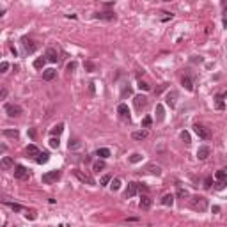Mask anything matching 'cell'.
Instances as JSON below:
<instances>
[{"instance_id": "obj_32", "label": "cell", "mask_w": 227, "mask_h": 227, "mask_svg": "<svg viewBox=\"0 0 227 227\" xmlns=\"http://www.w3.org/2000/svg\"><path fill=\"white\" fill-rule=\"evenodd\" d=\"M83 66H85V69H87V71H91V73H92V71H96V64H94V62L87 61L85 64H83Z\"/></svg>"}, {"instance_id": "obj_18", "label": "cell", "mask_w": 227, "mask_h": 227, "mask_svg": "<svg viewBox=\"0 0 227 227\" xmlns=\"http://www.w3.org/2000/svg\"><path fill=\"white\" fill-rule=\"evenodd\" d=\"M161 204H163V206H172V204H174V195H172V194H165L163 197H161Z\"/></svg>"}, {"instance_id": "obj_22", "label": "cell", "mask_w": 227, "mask_h": 227, "mask_svg": "<svg viewBox=\"0 0 227 227\" xmlns=\"http://www.w3.org/2000/svg\"><path fill=\"white\" fill-rule=\"evenodd\" d=\"M27 155H28V156H34V158H37V156L41 155V153H39V149L36 147V146L30 144V146L27 147Z\"/></svg>"}, {"instance_id": "obj_41", "label": "cell", "mask_w": 227, "mask_h": 227, "mask_svg": "<svg viewBox=\"0 0 227 227\" xmlns=\"http://www.w3.org/2000/svg\"><path fill=\"white\" fill-rule=\"evenodd\" d=\"M151 122H153V119L147 116V117H144V121H142V126H144V128H149V126H151Z\"/></svg>"}, {"instance_id": "obj_7", "label": "cell", "mask_w": 227, "mask_h": 227, "mask_svg": "<svg viewBox=\"0 0 227 227\" xmlns=\"http://www.w3.org/2000/svg\"><path fill=\"white\" fill-rule=\"evenodd\" d=\"M46 61H50V62H59V61H61V57H59L57 50L48 48V50H46Z\"/></svg>"}, {"instance_id": "obj_39", "label": "cell", "mask_w": 227, "mask_h": 227, "mask_svg": "<svg viewBox=\"0 0 227 227\" xmlns=\"http://www.w3.org/2000/svg\"><path fill=\"white\" fill-rule=\"evenodd\" d=\"M59 144H61V142H59V139H55V137H52V139H50V147L57 149V147H59Z\"/></svg>"}, {"instance_id": "obj_35", "label": "cell", "mask_w": 227, "mask_h": 227, "mask_svg": "<svg viewBox=\"0 0 227 227\" xmlns=\"http://www.w3.org/2000/svg\"><path fill=\"white\" fill-rule=\"evenodd\" d=\"M7 206H9V208H11V210H14V211H22L23 208H22V204H16V202H6Z\"/></svg>"}, {"instance_id": "obj_15", "label": "cell", "mask_w": 227, "mask_h": 227, "mask_svg": "<svg viewBox=\"0 0 227 227\" xmlns=\"http://www.w3.org/2000/svg\"><path fill=\"white\" fill-rule=\"evenodd\" d=\"M183 87L186 89V91H194V82H192V76L190 75H186V76H183Z\"/></svg>"}, {"instance_id": "obj_13", "label": "cell", "mask_w": 227, "mask_h": 227, "mask_svg": "<svg viewBox=\"0 0 227 227\" xmlns=\"http://www.w3.org/2000/svg\"><path fill=\"white\" fill-rule=\"evenodd\" d=\"M131 137L135 140H144V139H147V137H149V131H147V130H139V131H133Z\"/></svg>"}, {"instance_id": "obj_24", "label": "cell", "mask_w": 227, "mask_h": 227, "mask_svg": "<svg viewBox=\"0 0 227 227\" xmlns=\"http://www.w3.org/2000/svg\"><path fill=\"white\" fill-rule=\"evenodd\" d=\"M44 64H46V59H44V57H39V59L34 61V67H36V69H43Z\"/></svg>"}, {"instance_id": "obj_28", "label": "cell", "mask_w": 227, "mask_h": 227, "mask_svg": "<svg viewBox=\"0 0 227 227\" xmlns=\"http://www.w3.org/2000/svg\"><path fill=\"white\" fill-rule=\"evenodd\" d=\"M92 169H94L96 172H100V170H103V169H105V161L103 160H98L94 163V165H92Z\"/></svg>"}, {"instance_id": "obj_8", "label": "cell", "mask_w": 227, "mask_h": 227, "mask_svg": "<svg viewBox=\"0 0 227 227\" xmlns=\"http://www.w3.org/2000/svg\"><path fill=\"white\" fill-rule=\"evenodd\" d=\"M176 100H177V92L176 91H170V92L167 94V98H165V103L170 106V108H174V106H176Z\"/></svg>"}, {"instance_id": "obj_48", "label": "cell", "mask_w": 227, "mask_h": 227, "mask_svg": "<svg viewBox=\"0 0 227 227\" xmlns=\"http://www.w3.org/2000/svg\"><path fill=\"white\" fill-rule=\"evenodd\" d=\"M75 67H76V62H69V64H67V71H73Z\"/></svg>"}, {"instance_id": "obj_11", "label": "cell", "mask_w": 227, "mask_h": 227, "mask_svg": "<svg viewBox=\"0 0 227 227\" xmlns=\"http://www.w3.org/2000/svg\"><path fill=\"white\" fill-rule=\"evenodd\" d=\"M135 106H137V108H139V110H142V108H144L146 105H147V98H146V96H135Z\"/></svg>"}, {"instance_id": "obj_21", "label": "cell", "mask_w": 227, "mask_h": 227, "mask_svg": "<svg viewBox=\"0 0 227 227\" xmlns=\"http://www.w3.org/2000/svg\"><path fill=\"white\" fill-rule=\"evenodd\" d=\"M96 156H100L101 160H105V158H108V156H110V149H106V147H101V149L96 151Z\"/></svg>"}, {"instance_id": "obj_34", "label": "cell", "mask_w": 227, "mask_h": 227, "mask_svg": "<svg viewBox=\"0 0 227 227\" xmlns=\"http://www.w3.org/2000/svg\"><path fill=\"white\" fill-rule=\"evenodd\" d=\"M156 114H158V121H163V106L161 105H156Z\"/></svg>"}, {"instance_id": "obj_36", "label": "cell", "mask_w": 227, "mask_h": 227, "mask_svg": "<svg viewBox=\"0 0 227 227\" xmlns=\"http://www.w3.org/2000/svg\"><path fill=\"white\" fill-rule=\"evenodd\" d=\"M177 197H179V199H186V197H188V192L185 188H177Z\"/></svg>"}, {"instance_id": "obj_16", "label": "cell", "mask_w": 227, "mask_h": 227, "mask_svg": "<svg viewBox=\"0 0 227 227\" xmlns=\"http://www.w3.org/2000/svg\"><path fill=\"white\" fill-rule=\"evenodd\" d=\"M75 176L82 181V183H89V185H92V179L87 176V174H83V172H80V170H75Z\"/></svg>"}, {"instance_id": "obj_17", "label": "cell", "mask_w": 227, "mask_h": 227, "mask_svg": "<svg viewBox=\"0 0 227 227\" xmlns=\"http://www.w3.org/2000/svg\"><path fill=\"white\" fill-rule=\"evenodd\" d=\"M94 18H100V20H114L116 18V14L110 11H106V12H96Z\"/></svg>"}, {"instance_id": "obj_3", "label": "cell", "mask_w": 227, "mask_h": 227, "mask_svg": "<svg viewBox=\"0 0 227 227\" xmlns=\"http://www.w3.org/2000/svg\"><path fill=\"white\" fill-rule=\"evenodd\" d=\"M194 131L197 133V137H199V139H202V140H210L211 139L210 130H208V128H204L202 124H195V126H194Z\"/></svg>"}, {"instance_id": "obj_33", "label": "cell", "mask_w": 227, "mask_h": 227, "mask_svg": "<svg viewBox=\"0 0 227 227\" xmlns=\"http://www.w3.org/2000/svg\"><path fill=\"white\" fill-rule=\"evenodd\" d=\"M4 135H6V137H12V139H16L18 131H16V130H4Z\"/></svg>"}, {"instance_id": "obj_47", "label": "cell", "mask_w": 227, "mask_h": 227, "mask_svg": "<svg viewBox=\"0 0 227 227\" xmlns=\"http://www.w3.org/2000/svg\"><path fill=\"white\" fill-rule=\"evenodd\" d=\"M6 96H7V89H2L0 91V100H6Z\"/></svg>"}, {"instance_id": "obj_45", "label": "cell", "mask_w": 227, "mask_h": 227, "mask_svg": "<svg viewBox=\"0 0 227 227\" xmlns=\"http://www.w3.org/2000/svg\"><path fill=\"white\" fill-rule=\"evenodd\" d=\"M181 139H183L185 142L188 144V142H190V135H188V133H186V131H183V133H181Z\"/></svg>"}, {"instance_id": "obj_27", "label": "cell", "mask_w": 227, "mask_h": 227, "mask_svg": "<svg viewBox=\"0 0 227 227\" xmlns=\"http://www.w3.org/2000/svg\"><path fill=\"white\" fill-rule=\"evenodd\" d=\"M222 98H224V94H216V98H215L216 100V108H218V110H224V106H225Z\"/></svg>"}, {"instance_id": "obj_25", "label": "cell", "mask_w": 227, "mask_h": 227, "mask_svg": "<svg viewBox=\"0 0 227 227\" xmlns=\"http://www.w3.org/2000/svg\"><path fill=\"white\" fill-rule=\"evenodd\" d=\"M110 188H112V192H117V190L121 188V179H112L110 181Z\"/></svg>"}, {"instance_id": "obj_26", "label": "cell", "mask_w": 227, "mask_h": 227, "mask_svg": "<svg viewBox=\"0 0 227 227\" xmlns=\"http://www.w3.org/2000/svg\"><path fill=\"white\" fill-rule=\"evenodd\" d=\"M215 179L216 181H225L227 179V172H225V169H224V170H218L215 174Z\"/></svg>"}, {"instance_id": "obj_5", "label": "cell", "mask_w": 227, "mask_h": 227, "mask_svg": "<svg viewBox=\"0 0 227 227\" xmlns=\"http://www.w3.org/2000/svg\"><path fill=\"white\" fill-rule=\"evenodd\" d=\"M6 114L9 117H18L22 114V106L20 105H6Z\"/></svg>"}, {"instance_id": "obj_30", "label": "cell", "mask_w": 227, "mask_h": 227, "mask_svg": "<svg viewBox=\"0 0 227 227\" xmlns=\"http://www.w3.org/2000/svg\"><path fill=\"white\" fill-rule=\"evenodd\" d=\"M130 161H131V163H139V161H142V155H140V153H133V155L130 156Z\"/></svg>"}, {"instance_id": "obj_1", "label": "cell", "mask_w": 227, "mask_h": 227, "mask_svg": "<svg viewBox=\"0 0 227 227\" xmlns=\"http://www.w3.org/2000/svg\"><path fill=\"white\" fill-rule=\"evenodd\" d=\"M190 206H192V210L202 213V211H206V208H208V200H206L204 197H199V195H197V197H194V199H192Z\"/></svg>"}, {"instance_id": "obj_38", "label": "cell", "mask_w": 227, "mask_h": 227, "mask_svg": "<svg viewBox=\"0 0 227 227\" xmlns=\"http://www.w3.org/2000/svg\"><path fill=\"white\" fill-rule=\"evenodd\" d=\"M211 185H213V177L208 176V177L204 179V188H206V190H210V188H211Z\"/></svg>"}, {"instance_id": "obj_20", "label": "cell", "mask_w": 227, "mask_h": 227, "mask_svg": "<svg viewBox=\"0 0 227 227\" xmlns=\"http://www.w3.org/2000/svg\"><path fill=\"white\" fill-rule=\"evenodd\" d=\"M55 75H57V71H55V69H46V71L43 73V80H46V82H50V80H53V78H55Z\"/></svg>"}, {"instance_id": "obj_44", "label": "cell", "mask_w": 227, "mask_h": 227, "mask_svg": "<svg viewBox=\"0 0 227 227\" xmlns=\"http://www.w3.org/2000/svg\"><path fill=\"white\" fill-rule=\"evenodd\" d=\"M225 186H227V179H225V181H216V188H218V190L225 188Z\"/></svg>"}, {"instance_id": "obj_43", "label": "cell", "mask_w": 227, "mask_h": 227, "mask_svg": "<svg viewBox=\"0 0 227 227\" xmlns=\"http://www.w3.org/2000/svg\"><path fill=\"white\" fill-rule=\"evenodd\" d=\"M78 147H80V142L78 140H71L69 142V149H78Z\"/></svg>"}, {"instance_id": "obj_10", "label": "cell", "mask_w": 227, "mask_h": 227, "mask_svg": "<svg viewBox=\"0 0 227 227\" xmlns=\"http://www.w3.org/2000/svg\"><path fill=\"white\" fill-rule=\"evenodd\" d=\"M139 192V183H135V181H131V183H128V188H126V197H133V195Z\"/></svg>"}, {"instance_id": "obj_46", "label": "cell", "mask_w": 227, "mask_h": 227, "mask_svg": "<svg viewBox=\"0 0 227 227\" xmlns=\"http://www.w3.org/2000/svg\"><path fill=\"white\" fill-rule=\"evenodd\" d=\"M224 27L227 28V4H225V9H224Z\"/></svg>"}, {"instance_id": "obj_14", "label": "cell", "mask_w": 227, "mask_h": 227, "mask_svg": "<svg viewBox=\"0 0 227 227\" xmlns=\"http://www.w3.org/2000/svg\"><path fill=\"white\" fill-rule=\"evenodd\" d=\"M151 204H153V200H151L147 195H142V199H140V202H139L140 208H142V210H149Z\"/></svg>"}, {"instance_id": "obj_42", "label": "cell", "mask_w": 227, "mask_h": 227, "mask_svg": "<svg viewBox=\"0 0 227 227\" xmlns=\"http://www.w3.org/2000/svg\"><path fill=\"white\" fill-rule=\"evenodd\" d=\"M7 69H9V62H6V61H4L2 64H0V73H6Z\"/></svg>"}, {"instance_id": "obj_12", "label": "cell", "mask_w": 227, "mask_h": 227, "mask_svg": "<svg viewBox=\"0 0 227 227\" xmlns=\"http://www.w3.org/2000/svg\"><path fill=\"white\" fill-rule=\"evenodd\" d=\"M210 156V147L208 146H200L199 149H197V158L199 160H206Z\"/></svg>"}, {"instance_id": "obj_23", "label": "cell", "mask_w": 227, "mask_h": 227, "mask_svg": "<svg viewBox=\"0 0 227 227\" xmlns=\"http://www.w3.org/2000/svg\"><path fill=\"white\" fill-rule=\"evenodd\" d=\"M0 165H2V169H11L14 163H12V160L9 158V156H4V158H2V161H0Z\"/></svg>"}, {"instance_id": "obj_40", "label": "cell", "mask_w": 227, "mask_h": 227, "mask_svg": "<svg viewBox=\"0 0 227 227\" xmlns=\"http://www.w3.org/2000/svg\"><path fill=\"white\" fill-rule=\"evenodd\" d=\"M139 89H140V91H149V89H151V85H149V83H146V82H142V80H140V82H139Z\"/></svg>"}, {"instance_id": "obj_9", "label": "cell", "mask_w": 227, "mask_h": 227, "mask_svg": "<svg viewBox=\"0 0 227 227\" xmlns=\"http://www.w3.org/2000/svg\"><path fill=\"white\" fill-rule=\"evenodd\" d=\"M117 112H119V116H121L122 119H126V121H130V108H128V105L121 103V105L117 106Z\"/></svg>"}, {"instance_id": "obj_31", "label": "cell", "mask_w": 227, "mask_h": 227, "mask_svg": "<svg viewBox=\"0 0 227 227\" xmlns=\"http://www.w3.org/2000/svg\"><path fill=\"white\" fill-rule=\"evenodd\" d=\"M48 153H41V155L37 156V158H36V161H37V163H46V161H48Z\"/></svg>"}, {"instance_id": "obj_6", "label": "cell", "mask_w": 227, "mask_h": 227, "mask_svg": "<svg viewBox=\"0 0 227 227\" xmlns=\"http://www.w3.org/2000/svg\"><path fill=\"white\" fill-rule=\"evenodd\" d=\"M14 177H16V179H27V177H28V170L23 165H16V167H14Z\"/></svg>"}, {"instance_id": "obj_37", "label": "cell", "mask_w": 227, "mask_h": 227, "mask_svg": "<svg viewBox=\"0 0 227 227\" xmlns=\"http://www.w3.org/2000/svg\"><path fill=\"white\" fill-rule=\"evenodd\" d=\"M110 181H112V176H110V174H105V176L101 177V181H100V183L103 185V186H105V185H108Z\"/></svg>"}, {"instance_id": "obj_2", "label": "cell", "mask_w": 227, "mask_h": 227, "mask_svg": "<svg viewBox=\"0 0 227 227\" xmlns=\"http://www.w3.org/2000/svg\"><path fill=\"white\" fill-rule=\"evenodd\" d=\"M43 183L46 185H50V183H57L59 179H61V172L59 170H50V172H46V174H43Z\"/></svg>"}, {"instance_id": "obj_19", "label": "cell", "mask_w": 227, "mask_h": 227, "mask_svg": "<svg viewBox=\"0 0 227 227\" xmlns=\"http://www.w3.org/2000/svg\"><path fill=\"white\" fill-rule=\"evenodd\" d=\"M147 170H149L151 174H155V176H161V167H160V165L149 163V165H147Z\"/></svg>"}, {"instance_id": "obj_29", "label": "cell", "mask_w": 227, "mask_h": 227, "mask_svg": "<svg viewBox=\"0 0 227 227\" xmlns=\"http://www.w3.org/2000/svg\"><path fill=\"white\" fill-rule=\"evenodd\" d=\"M62 130H64V124L61 122V124H57V126H53V128H52V135H61V133H62Z\"/></svg>"}, {"instance_id": "obj_4", "label": "cell", "mask_w": 227, "mask_h": 227, "mask_svg": "<svg viewBox=\"0 0 227 227\" xmlns=\"http://www.w3.org/2000/svg\"><path fill=\"white\" fill-rule=\"evenodd\" d=\"M22 44H23V50H25V53H34V52L37 50V44L34 43V41H30V39H27V37L22 39Z\"/></svg>"}]
</instances>
